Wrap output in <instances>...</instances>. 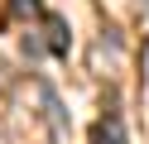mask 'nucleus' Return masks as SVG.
Segmentation results:
<instances>
[{"instance_id": "obj_1", "label": "nucleus", "mask_w": 149, "mask_h": 144, "mask_svg": "<svg viewBox=\"0 0 149 144\" xmlns=\"http://www.w3.org/2000/svg\"><path fill=\"white\" fill-rule=\"evenodd\" d=\"M68 48H72V29H68V19H63V15H48V10L39 15V29H34V34H24V53H29V58H43V53L68 58Z\"/></svg>"}, {"instance_id": "obj_2", "label": "nucleus", "mask_w": 149, "mask_h": 144, "mask_svg": "<svg viewBox=\"0 0 149 144\" xmlns=\"http://www.w3.org/2000/svg\"><path fill=\"white\" fill-rule=\"evenodd\" d=\"M34 91H39V106H43L48 144H68V111H63V101L53 96V86H48V82H34Z\"/></svg>"}, {"instance_id": "obj_3", "label": "nucleus", "mask_w": 149, "mask_h": 144, "mask_svg": "<svg viewBox=\"0 0 149 144\" xmlns=\"http://www.w3.org/2000/svg\"><path fill=\"white\" fill-rule=\"evenodd\" d=\"M91 144H125V125H120V111H106L96 125H91Z\"/></svg>"}, {"instance_id": "obj_4", "label": "nucleus", "mask_w": 149, "mask_h": 144, "mask_svg": "<svg viewBox=\"0 0 149 144\" xmlns=\"http://www.w3.org/2000/svg\"><path fill=\"white\" fill-rule=\"evenodd\" d=\"M39 15H43V0H5L0 24H19V19H39Z\"/></svg>"}, {"instance_id": "obj_5", "label": "nucleus", "mask_w": 149, "mask_h": 144, "mask_svg": "<svg viewBox=\"0 0 149 144\" xmlns=\"http://www.w3.org/2000/svg\"><path fill=\"white\" fill-rule=\"evenodd\" d=\"M0 144H15V139H10V134H5V130H0Z\"/></svg>"}, {"instance_id": "obj_6", "label": "nucleus", "mask_w": 149, "mask_h": 144, "mask_svg": "<svg viewBox=\"0 0 149 144\" xmlns=\"http://www.w3.org/2000/svg\"><path fill=\"white\" fill-rule=\"evenodd\" d=\"M0 77H5V63H0Z\"/></svg>"}]
</instances>
